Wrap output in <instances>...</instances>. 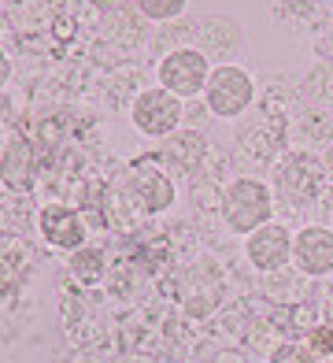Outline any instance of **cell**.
<instances>
[{"label": "cell", "mask_w": 333, "mask_h": 363, "mask_svg": "<svg viewBox=\"0 0 333 363\" xmlns=\"http://www.w3.org/2000/svg\"><path fill=\"white\" fill-rule=\"evenodd\" d=\"M222 219L233 234H252L271 223V189L256 178H237L222 196Z\"/></svg>", "instance_id": "obj_1"}, {"label": "cell", "mask_w": 333, "mask_h": 363, "mask_svg": "<svg viewBox=\"0 0 333 363\" xmlns=\"http://www.w3.org/2000/svg\"><path fill=\"white\" fill-rule=\"evenodd\" d=\"M159 74V86L174 96H196L204 93L208 78H211V60L208 52H200V48H174V52H166L163 63L156 67Z\"/></svg>", "instance_id": "obj_2"}, {"label": "cell", "mask_w": 333, "mask_h": 363, "mask_svg": "<svg viewBox=\"0 0 333 363\" xmlns=\"http://www.w3.org/2000/svg\"><path fill=\"white\" fill-rule=\"evenodd\" d=\"M204 96H208V108L219 115V119H237V115L252 104L256 86H252V78H248L241 67L226 63V67L211 71L208 86H204Z\"/></svg>", "instance_id": "obj_3"}, {"label": "cell", "mask_w": 333, "mask_h": 363, "mask_svg": "<svg viewBox=\"0 0 333 363\" xmlns=\"http://www.w3.org/2000/svg\"><path fill=\"white\" fill-rule=\"evenodd\" d=\"M181 123V96L159 89H145L133 104V126L145 138H171Z\"/></svg>", "instance_id": "obj_4"}, {"label": "cell", "mask_w": 333, "mask_h": 363, "mask_svg": "<svg viewBox=\"0 0 333 363\" xmlns=\"http://www.w3.org/2000/svg\"><path fill=\"white\" fill-rule=\"evenodd\" d=\"M244 252H248V263L256 271L271 274V271H281L293 256V238L281 223H263L259 230H252L244 241Z\"/></svg>", "instance_id": "obj_5"}, {"label": "cell", "mask_w": 333, "mask_h": 363, "mask_svg": "<svg viewBox=\"0 0 333 363\" xmlns=\"http://www.w3.org/2000/svg\"><path fill=\"white\" fill-rule=\"evenodd\" d=\"M296 267L311 278H326L333 271V230L326 226H304L293 241Z\"/></svg>", "instance_id": "obj_6"}, {"label": "cell", "mask_w": 333, "mask_h": 363, "mask_svg": "<svg viewBox=\"0 0 333 363\" xmlns=\"http://www.w3.org/2000/svg\"><path fill=\"white\" fill-rule=\"evenodd\" d=\"M41 234L45 241H52L56 249L74 252L86 245V226H81V216L74 208H63V204H48L41 211Z\"/></svg>", "instance_id": "obj_7"}, {"label": "cell", "mask_w": 333, "mask_h": 363, "mask_svg": "<svg viewBox=\"0 0 333 363\" xmlns=\"http://www.w3.org/2000/svg\"><path fill=\"white\" fill-rule=\"evenodd\" d=\"M319 182H322V167L311 156H293L278 171V189L286 201H307V196L319 193Z\"/></svg>", "instance_id": "obj_8"}, {"label": "cell", "mask_w": 333, "mask_h": 363, "mask_svg": "<svg viewBox=\"0 0 333 363\" xmlns=\"http://www.w3.org/2000/svg\"><path fill=\"white\" fill-rule=\"evenodd\" d=\"M208 156V141L204 134H196V130H174L171 138H163L159 145V160L163 163H171L174 171H196L200 163H204Z\"/></svg>", "instance_id": "obj_9"}, {"label": "cell", "mask_w": 333, "mask_h": 363, "mask_svg": "<svg viewBox=\"0 0 333 363\" xmlns=\"http://www.w3.org/2000/svg\"><path fill=\"white\" fill-rule=\"evenodd\" d=\"M0 178L8 182V189L30 193V186H33V148H30L26 138H11L8 152L0 156Z\"/></svg>", "instance_id": "obj_10"}, {"label": "cell", "mask_w": 333, "mask_h": 363, "mask_svg": "<svg viewBox=\"0 0 333 363\" xmlns=\"http://www.w3.org/2000/svg\"><path fill=\"white\" fill-rule=\"evenodd\" d=\"M137 167L145 174L133 178V196L145 204V211H166L174 204V182L159 171H152V167H145V163H137Z\"/></svg>", "instance_id": "obj_11"}, {"label": "cell", "mask_w": 333, "mask_h": 363, "mask_svg": "<svg viewBox=\"0 0 333 363\" xmlns=\"http://www.w3.org/2000/svg\"><path fill=\"white\" fill-rule=\"evenodd\" d=\"M71 271H74L78 282H86V286L100 282V274H104V252L100 249H74Z\"/></svg>", "instance_id": "obj_12"}, {"label": "cell", "mask_w": 333, "mask_h": 363, "mask_svg": "<svg viewBox=\"0 0 333 363\" xmlns=\"http://www.w3.org/2000/svg\"><path fill=\"white\" fill-rule=\"evenodd\" d=\"M137 11L152 23H166V19H178L186 11V0H137Z\"/></svg>", "instance_id": "obj_13"}, {"label": "cell", "mask_w": 333, "mask_h": 363, "mask_svg": "<svg viewBox=\"0 0 333 363\" xmlns=\"http://www.w3.org/2000/svg\"><path fill=\"white\" fill-rule=\"evenodd\" d=\"M315 359L319 356H315L307 345H296V341H286L271 352V363H315Z\"/></svg>", "instance_id": "obj_14"}, {"label": "cell", "mask_w": 333, "mask_h": 363, "mask_svg": "<svg viewBox=\"0 0 333 363\" xmlns=\"http://www.w3.org/2000/svg\"><path fill=\"white\" fill-rule=\"evenodd\" d=\"M304 345H307L315 356H333V326H326V323L322 326H311Z\"/></svg>", "instance_id": "obj_15"}, {"label": "cell", "mask_w": 333, "mask_h": 363, "mask_svg": "<svg viewBox=\"0 0 333 363\" xmlns=\"http://www.w3.org/2000/svg\"><path fill=\"white\" fill-rule=\"evenodd\" d=\"M319 52H322V56H333V26H329V34L319 38Z\"/></svg>", "instance_id": "obj_16"}, {"label": "cell", "mask_w": 333, "mask_h": 363, "mask_svg": "<svg viewBox=\"0 0 333 363\" xmlns=\"http://www.w3.org/2000/svg\"><path fill=\"white\" fill-rule=\"evenodd\" d=\"M322 171H326V178L333 182V145L326 148V156H322Z\"/></svg>", "instance_id": "obj_17"}, {"label": "cell", "mask_w": 333, "mask_h": 363, "mask_svg": "<svg viewBox=\"0 0 333 363\" xmlns=\"http://www.w3.org/2000/svg\"><path fill=\"white\" fill-rule=\"evenodd\" d=\"M8 74H11V63H8V56H4V52H0V86L8 82Z\"/></svg>", "instance_id": "obj_18"}, {"label": "cell", "mask_w": 333, "mask_h": 363, "mask_svg": "<svg viewBox=\"0 0 333 363\" xmlns=\"http://www.w3.org/2000/svg\"><path fill=\"white\" fill-rule=\"evenodd\" d=\"M329 363H333V359H329Z\"/></svg>", "instance_id": "obj_19"}]
</instances>
